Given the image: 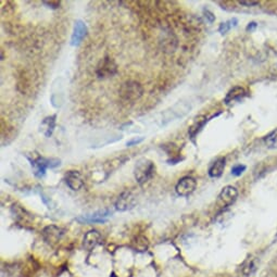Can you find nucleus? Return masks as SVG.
I'll return each instance as SVG.
<instances>
[{
    "label": "nucleus",
    "mask_w": 277,
    "mask_h": 277,
    "mask_svg": "<svg viewBox=\"0 0 277 277\" xmlns=\"http://www.w3.org/2000/svg\"><path fill=\"white\" fill-rule=\"evenodd\" d=\"M155 171V165L152 161L147 158L139 159L135 164L134 175L136 182L143 185L152 177Z\"/></svg>",
    "instance_id": "1"
},
{
    "label": "nucleus",
    "mask_w": 277,
    "mask_h": 277,
    "mask_svg": "<svg viewBox=\"0 0 277 277\" xmlns=\"http://www.w3.org/2000/svg\"><path fill=\"white\" fill-rule=\"evenodd\" d=\"M143 86L139 83L135 82V80H128V82L124 83L120 88V97L122 98L124 101L128 102H132L139 99L143 96Z\"/></svg>",
    "instance_id": "2"
},
{
    "label": "nucleus",
    "mask_w": 277,
    "mask_h": 277,
    "mask_svg": "<svg viewBox=\"0 0 277 277\" xmlns=\"http://www.w3.org/2000/svg\"><path fill=\"white\" fill-rule=\"evenodd\" d=\"M32 168L34 170V174L37 177H43L46 174L47 169H54L60 165V160L58 159H48L44 157H38L35 160H31Z\"/></svg>",
    "instance_id": "3"
},
{
    "label": "nucleus",
    "mask_w": 277,
    "mask_h": 277,
    "mask_svg": "<svg viewBox=\"0 0 277 277\" xmlns=\"http://www.w3.org/2000/svg\"><path fill=\"white\" fill-rule=\"evenodd\" d=\"M118 72V65L115 64L112 59L104 58L100 61L96 69V74L99 78H108L112 77Z\"/></svg>",
    "instance_id": "4"
},
{
    "label": "nucleus",
    "mask_w": 277,
    "mask_h": 277,
    "mask_svg": "<svg viewBox=\"0 0 277 277\" xmlns=\"http://www.w3.org/2000/svg\"><path fill=\"white\" fill-rule=\"evenodd\" d=\"M238 197V190L234 186H225L218 197V203L222 208L233 204Z\"/></svg>",
    "instance_id": "5"
},
{
    "label": "nucleus",
    "mask_w": 277,
    "mask_h": 277,
    "mask_svg": "<svg viewBox=\"0 0 277 277\" xmlns=\"http://www.w3.org/2000/svg\"><path fill=\"white\" fill-rule=\"evenodd\" d=\"M42 235L44 240L46 241L48 245L55 246L57 244H59L60 240L62 239L64 235V230L55 225H49L43 229Z\"/></svg>",
    "instance_id": "6"
},
{
    "label": "nucleus",
    "mask_w": 277,
    "mask_h": 277,
    "mask_svg": "<svg viewBox=\"0 0 277 277\" xmlns=\"http://www.w3.org/2000/svg\"><path fill=\"white\" fill-rule=\"evenodd\" d=\"M196 187H197V182H196V179L194 177H191V176H185V177L180 178L178 180V183L176 184L175 190L178 196L187 197V196L194 193Z\"/></svg>",
    "instance_id": "7"
},
{
    "label": "nucleus",
    "mask_w": 277,
    "mask_h": 277,
    "mask_svg": "<svg viewBox=\"0 0 277 277\" xmlns=\"http://www.w3.org/2000/svg\"><path fill=\"white\" fill-rule=\"evenodd\" d=\"M136 203V200L134 195L130 191H124V193L119 196V198L115 202V210L120 211V212H124L132 209Z\"/></svg>",
    "instance_id": "8"
},
{
    "label": "nucleus",
    "mask_w": 277,
    "mask_h": 277,
    "mask_svg": "<svg viewBox=\"0 0 277 277\" xmlns=\"http://www.w3.org/2000/svg\"><path fill=\"white\" fill-rule=\"evenodd\" d=\"M87 35V26L83 21L77 20L74 24L72 37H71V45L72 46H78L82 43V40Z\"/></svg>",
    "instance_id": "9"
},
{
    "label": "nucleus",
    "mask_w": 277,
    "mask_h": 277,
    "mask_svg": "<svg viewBox=\"0 0 277 277\" xmlns=\"http://www.w3.org/2000/svg\"><path fill=\"white\" fill-rule=\"evenodd\" d=\"M64 179L69 187L74 191L79 190L84 186V180L82 175H80L77 171H69V172L65 174Z\"/></svg>",
    "instance_id": "10"
},
{
    "label": "nucleus",
    "mask_w": 277,
    "mask_h": 277,
    "mask_svg": "<svg viewBox=\"0 0 277 277\" xmlns=\"http://www.w3.org/2000/svg\"><path fill=\"white\" fill-rule=\"evenodd\" d=\"M112 214V212L109 210H102V211H98L92 215H84L80 216V218L77 219V221L79 222H86V223H104L107 222V219L109 216Z\"/></svg>",
    "instance_id": "11"
},
{
    "label": "nucleus",
    "mask_w": 277,
    "mask_h": 277,
    "mask_svg": "<svg viewBox=\"0 0 277 277\" xmlns=\"http://www.w3.org/2000/svg\"><path fill=\"white\" fill-rule=\"evenodd\" d=\"M100 240H101V235H100L98 230H96V229L89 230L84 237L83 247L86 250L92 251L100 244Z\"/></svg>",
    "instance_id": "12"
},
{
    "label": "nucleus",
    "mask_w": 277,
    "mask_h": 277,
    "mask_svg": "<svg viewBox=\"0 0 277 277\" xmlns=\"http://www.w3.org/2000/svg\"><path fill=\"white\" fill-rule=\"evenodd\" d=\"M55 119H57V115H51V117L45 118L42 121V123H40L39 132L42 133L45 137H51L55 127Z\"/></svg>",
    "instance_id": "13"
},
{
    "label": "nucleus",
    "mask_w": 277,
    "mask_h": 277,
    "mask_svg": "<svg viewBox=\"0 0 277 277\" xmlns=\"http://www.w3.org/2000/svg\"><path fill=\"white\" fill-rule=\"evenodd\" d=\"M225 162H226V160L223 157L216 159L214 162L211 164L210 169H209L210 177L218 178L220 177V176H222V174H223L224 172V169H225Z\"/></svg>",
    "instance_id": "14"
},
{
    "label": "nucleus",
    "mask_w": 277,
    "mask_h": 277,
    "mask_svg": "<svg viewBox=\"0 0 277 277\" xmlns=\"http://www.w3.org/2000/svg\"><path fill=\"white\" fill-rule=\"evenodd\" d=\"M245 95H246V92L243 87H239V86L234 87L233 89L229 90L227 95H226L225 103L229 104L233 101H235V100H239L240 98H243Z\"/></svg>",
    "instance_id": "15"
},
{
    "label": "nucleus",
    "mask_w": 277,
    "mask_h": 277,
    "mask_svg": "<svg viewBox=\"0 0 277 277\" xmlns=\"http://www.w3.org/2000/svg\"><path fill=\"white\" fill-rule=\"evenodd\" d=\"M263 142L269 149H277V128L266 135Z\"/></svg>",
    "instance_id": "16"
},
{
    "label": "nucleus",
    "mask_w": 277,
    "mask_h": 277,
    "mask_svg": "<svg viewBox=\"0 0 277 277\" xmlns=\"http://www.w3.org/2000/svg\"><path fill=\"white\" fill-rule=\"evenodd\" d=\"M205 122H206L205 118H199L196 120V122L189 127V135L191 136V137H195L196 134H197L201 129V127H203Z\"/></svg>",
    "instance_id": "17"
},
{
    "label": "nucleus",
    "mask_w": 277,
    "mask_h": 277,
    "mask_svg": "<svg viewBox=\"0 0 277 277\" xmlns=\"http://www.w3.org/2000/svg\"><path fill=\"white\" fill-rule=\"evenodd\" d=\"M237 25V20L236 19H233V20H229V21L227 22H224V23H221L220 25V27H219V32L221 34H226L227 33L229 29L233 27V26H236Z\"/></svg>",
    "instance_id": "18"
},
{
    "label": "nucleus",
    "mask_w": 277,
    "mask_h": 277,
    "mask_svg": "<svg viewBox=\"0 0 277 277\" xmlns=\"http://www.w3.org/2000/svg\"><path fill=\"white\" fill-rule=\"evenodd\" d=\"M148 248V239L145 237H138L136 239V249L138 251H145Z\"/></svg>",
    "instance_id": "19"
},
{
    "label": "nucleus",
    "mask_w": 277,
    "mask_h": 277,
    "mask_svg": "<svg viewBox=\"0 0 277 277\" xmlns=\"http://www.w3.org/2000/svg\"><path fill=\"white\" fill-rule=\"evenodd\" d=\"M246 171V166L245 165H235L233 169H231V174L235 176H240Z\"/></svg>",
    "instance_id": "20"
},
{
    "label": "nucleus",
    "mask_w": 277,
    "mask_h": 277,
    "mask_svg": "<svg viewBox=\"0 0 277 277\" xmlns=\"http://www.w3.org/2000/svg\"><path fill=\"white\" fill-rule=\"evenodd\" d=\"M144 139H145V137H135V138H132V139L128 140V142L126 143V146H127V147H132V146H134V145L140 144Z\"/></svg>",
    "instance_id": "21"
},
{
    "label": "nucleus",
    "mask_w": 277,
    "mask_h": 277,
    "mask_svg": "<svg viewBox=\"0 0 277 277\" xmlns=\"http://www.w3.org/2000/svg\"><path fill=\"white\" fill-rule=\"evenodd\" d=\"M259 3H260L259 1H246V0L239 1V4H241V6H246V7H254V6H258Z\"/></svg>",
    "instance_id": "22"
},
{
    "label": "nucleus",
    "mask_w": 277,
    "mask_h": 277,
    "mask_svg": "<svg viewBox=\"0 0 277 277\" xmlns=\"http://www.w3.org/2000/svg\"><path fill=\"white\" fill-rule=\"evenodd\" d=\"M44 4H46L48 6V8H51V9H57L60 6V1H44Z\"/></svg>",
    "instance_id": "23"
},
{
    "label": "nucleus",
    "mask_w": 277,
    "mask_h": 277,
    "mask_svg": "<svg viewBox=\"0 0 277 277\" xmlns=\"http://www.w3.org/2000/svg\"><path fill=\"white\" fill-rule=\"evenodd\" d=\"M204 14H205V18L209 20V22H213L215 20V17L213 16V13L210 12L209 10H204Z\"/></svg>",
    "instance_id": "24"
},
{
    "label": "nucleus",
    "mask_w": 277,
    "mask_h": 277,
    "mask_svg": "<svg viewBox=\"0 0 277 277\" xmlns=\"http://www.w3.org/2000/svg\"><path fill=\"white\" fill-rule=\"evenodd\" d=\"M255 27H256V24L254 22H251L249 23L248 26H247V31H252V29Z\"/></svg>",
    "instance_id": "25"
}]
</instances>
